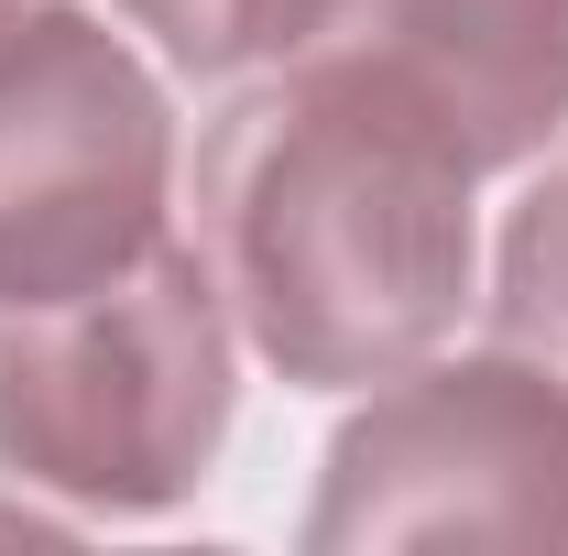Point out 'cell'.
Returning <instances> with one entry per match:
<instances>
[{
    "label": "cell",
    "instance_id": "6da1fadb",
    "mask_svg": "<svg viewBox=\"0 0 568 556\" xmlns=\"http://www.w3.org/2000/svg\"><path fill=\"white\" fill-rule=\"evenodd\" d=\"M197 229L241 339L306 393L394 382L470 306V153L328 55L209 132Z\"/></svg>",
    "mask_w": 568,
    "mask_h": 556
},
{
    "label": "cell",
    "instance_id": "7a4b0ae2",
    "mask_svg": "<svg viewBox=\"0 0 568 556\" xmlns=\"http://www.w3.org/2000/svg\"><path fill=\"white\" fill-rule=\"evenodd\" d=\"M230 436L219 274L164 229L77 295H0V470L88 513H164Z\"/></svg>",
    "mask_w": 568,
    "mask_h": 556
},
{
    "label": "cell",
    "instance_id": "3957f363",
    "mask_svg": "<svg viewBox=\"0 0 568 556\" xmlns=\"http://www.w3.org/2000/svg\"><path fill=\"white\" fill-rule=\"evenodd\" d=\"M317 556L361 546H536L568 556V382L525 349L405 360L317 470Z\"/></svg>",
    "mask_w": 568,
    "mask_h": 556
},
{
    "label": "cell",
    "instance_id": "277c9868",
    "mask_svg": "<svg viewBox=\"0 0 568 556\" xmlns=\"http://www.w3.org/2000/svg\"><path fill=\"white\" fill-rule=\"evenodd\" d=\"M175 110L121 33L0 0V295H77L164 240Z\"/></svg>",
    "mask_w": 568,
    "mask_h": 556
},
{
    "label": "cell",
    "instance_id": "5b68a950",
    "mask_svg": "<svg viewBox=\"0 0 568 556\" xmlns=\"http://www.w3.org/2000/svg\"><path fill=\"white\" fill-rule=\"evenodd\" d=\"M284 55L394 87L470 153V175L568 132V0H317Z\"/></svg>",
    "mask_w": 568,
    "mask_h": 556
},
{
    "label": "cell",
    "instance_id": "8992f818",
    "mask_svg": "<svg viewBox=\"0 0 568 556\" xmlns=\"http://www.w3.org/2000/svg\"><path fill=\"white\" fill-rule=\"evenodd\" d=\"M493 328H503V349L547 360V371L568 382V164H547V175L525 186V208L503 218Z\"/></svg>",
    "mask_w": 568,
    "mask_h": 556
},
{
    "label": "cell",
    "instance_id": "52a82bcc",
    "mask_svg": "<svg viewBox=\"0 0 568 556\" xmlns=\"http://www.w3.org/2000/svg\"><path fill=\"white\" fill-rule=\"evenodd\" d=\"M121 11H132L186 76H241V66H263V55L284 66V44L306 33L317 0H121Z\"/></svg>",
    "mask_w": 568,
    "mask_h": 556
}]
</instances>
